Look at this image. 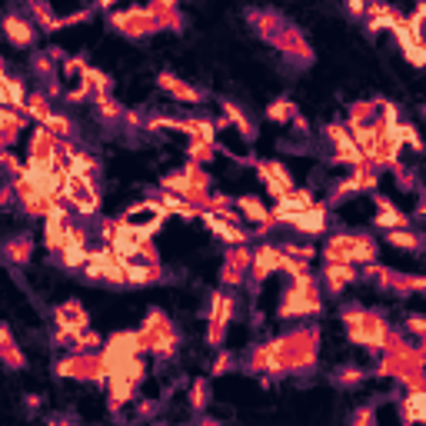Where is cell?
Here are the masks:
<instances>
[{
  "mask_svg": "<svg viewBox=\"0 0 426 426\" xmlns=\"http://www.w3.org/2000/svg\"><path fill=\"white\" fill-rule=\"evenodd\" d=\"M323 310V300H320V286L313 280V274L296 276L293 284L284 290V300H280V317H313Z\"/></svg>",
  "mask_w": 426,
  "mask_h": 426,
  "instance_id": "6da1fadb",
  "label": "cell"
},
{
  "mask_svg": "<svg viewBox=\"0 0 426 426\" xmlns=\"http://www.w3.org/2000/svg\"><path fill=\"white\" fill-rule=\"evenodd\" d=\"M110 27L117 33H123V37H130V40H143V37L157 33V21H153L150 7H130V11L113 13Z\"/></svg>",
  "mask_w": 426,
  "mask_h": 426,
  "instance_id": "7a4b0ae2",
  "label": "cell"
},
{
  "mask_svg": "<svg viewBox=\"0 0 426 426\" xmlns=\"http://www.w3.org/2000/svg\"><path fill=\"white\" fill-rule=\"evenodd\" d=\"M233 310H237V300L227 290H217L213 300H210V330H207V343L210 347H220L223 343V333H227V323L233 320Z\"/></svg>",
  "mask_w": 426,
  "mask_h": 426,
  "instance_id": "3957f363",
  "label": "cell"
},
{
  "mask_svg": "<svg viewBox=\"0 0 426 426\" xmlns=\"http://www.w3.org/2000/svg\"><path fill=\"white\" fill-rule=\"evenodd\" d=\"M270 44H274L276 50H284L286 60H293L296 67H310V64H313V50H310V44L303 40V33L296 30V27H290V23H284V30L276 33Z\"/></svg>",
  "mask_w": 426,
  "mask_h": 426,
  "instance_id": "277c9868",
  "label": "cell"
},
{
  "mask_svg": "<svg viewBox=\"0 0 426 426\" xmlns=\"http://www.w3.org/2000/svg\"><path fill=\"white\" fill-rule=\"evenodd\" d=\"M247 270H250V250L237 243L233 250L227 253V260H223V270H220V284L223 286H240L247 280Z\"/></svg>",
  "mask_w": 426,
  "mask_h": 426,
  "instance_id": "5b68a950",
  "label": "cell"
},
{
  "mask_svg": "<svg viewBox=\"0 0 426 426\" xmlns=\"http://www.w3.org/2000/svg\"><path fill=\"white\" fill-rule=\"evenodd\" d=\"M276 270H280V247H257V250L250 253V280L253 284H263L267 276H274Z\"/></svg>",
  "mask_w": 426,
  "mask_h": 426,
  "instance_id": "8992f818",
  "label": "cell"
},
{
  "mask_svg": "<svg viewBox=\"0 0 426 426\" xmlns=\"http://www.w3.org/2000/svg\"><path fill=\"white\" fill-rule=\"evenodd\" d=\"M290 227L296 233H303V237H320L323 230H327V203H310L306 210H300L293 220H290Z\"/></svg>",
  "mask_w": 426,
  "mask_h": 426,
  "instance_id": "52a82bcc",
  "label": "cell"
},
{
  "mask_svg": "<svg viewBox=\"0 0 426 426\" xmlns=\"http://www.w3.org/2000/svg\"><path fill=\"white\" fill-rule=\"evenodd\" d=\"M157 84H160L174 100H180V103H203V90L190 87L186 80H180V77L170 74V70H160V74H157Z\"/></svg>",
  "mask_w": 426,
  "mask_h": 426,
  "instance_id": "ba28073f",
  "label": "cell"
},
{
  "mask_svg": "<svg viewBox=\"0 0 426 426\" xmlns=\"http://www.w3.org/2000/svg\"><path fill=\"white\" fill-rule=\"evenodd\" d=\"M54 327L57 330H70V333H80V330H87V310L77 303V300H67V303L54 306Z\"/></svg>",
  "mask_w": 426,
  "mask_h": 426,
  "instance_id": "9c48e42d",
  "label": "cell"
},
{
  "mask_svg": "<svg viewBox=\"0 0 426 426\" xmlns=\"http://www.w3.org/2000/svg\"><path fill=\"white\" fill-rule=\"evenodd\" d=\"M123 274H127V284H137V286H147V284H157V280H167L164 267L160 263H150V260H123Z\"/></svg>",
  "mask_w": 426,
  "mask_h": 426,
  "instance_id": "30bf717a",
  "label": "cell"
},
{
  "mask_svg": "<svg viewBox=\"0 0 426 426\" xmlns=\"http://www.w3.org/2000/svg\"><path fill=\"white\" fill-rule=\"evenodd\" d=\"M233 207H237V213H240V217L253 220L260 233H267V230H274V227H276L274 213H270V210L263 207V203H260L257 197H240V200H233Z\"/></svg>",
  "mask_w": 426,
  "mask_h": 426,
  "instance_id": "8fae6325",
  "label": "cell"
},
{
  "mask_svg": "<svg viewBox=\"0 0 426 426\" xmlns=\"http://www.w3.org/2000/svg\"><path fill=\"white\" fill-rule=\"evenodd\" d=\"M357 267L353 263H343V260H327V267H323V284H327L330 293H340L347 284H353L357 280Z\"/></svg>",
  "mask_w": 426,
  "mask_h": 426,
  "instance_id": "7c38bea8",
  "label": "cell"
},
{
  "mask_svg": "<svg viewBox=\"0 0 426 426\" xmlns=\"http://www.w3.org/2000/svg\"><path fill=\"white\" fill-rule=\"evenodd\" d=\"M4 33L13 47H30L33 44V21L23 13H7L4 17Z\"/></svg>",
  "mask_w": 426,
  "mask_h": 426,
  "instance_id": "4fadbf2b",
  "label": "cell"
},
{
  "mask_svg": "<svg viewBox=\"0 0 426 426\" xmlns=\"http://www.w3.org/2000/svg\"><path fill=\"white\" fill-rule=\"evenodd\" d=\"M27 11H30L27 17L33 21V27H40V30H47V33L64 30V17H57L47 0H27Z\"/></svg>",
  "mask_w": 426,
  "mask_h": 426,
  "instance_id": "5bb4252c",
  "label": "cell"
},
{
  "mask_svg": "<svg viewBox=\"0 0 426 426\" xmlns=\"http://www.w3.org/2000/svg\"><path fill=\"white\" fill-rule=\"evenodd\" d=\"M220 107H223V117H227V120L233 123L237 130H240V137H243V140H247V143H253V140H257V127H253V123H250V117H247V113H243V110L237 107L233 100H223Z\"/></svg>",
  "mask_w": 426,
  "mask_h": 426,
  "instance_id": "9a60e30c",
  "label": "cell"
},
{
  "mask_svg": "<svg viewBox=\"0 0 426 426\" xmlns=\"http://www.w3.org/2000/svg\"><path fill=\"white\" fill-rule=\"evenodd\" d=\"M250 21L257 23V33H260L263 40H274L276 33L284 30V17L276 11H250Z\"/></svg>",
  "mask_w": 426,
  "mask_h": 426,
  "instance_id": "2e32d148",
  "label": "cell"
},
{
  "mask_svg": "<svg viewBox=\"0 0 426 426\" xmlns=\"http://www.w3.org/2000/svg\"><path fill=\"white\" fill-rule=\"evenodd\" d=\"M30 253H33L30 237H13V240H7L0 247V257L7 263H13V267H23V263L30 260Z\"/></svg>",
  "mask_w": 426,
  "mask_h": 426,
  "instance_id": "e0dca14e",
  "label": "cell"
},
{
  "mask_svg": "<svg viewBox=\"0 0 426 426\" xmlns=\"http://www.w3.org/2000/svg\"><path fill=\"white\" fill-rule=\"evenodd\" d=\"M376 207H380V213H376V227L396 230V227H406V223H410V217H406V213H400V210H396L386 197H376Z\"/></svg>",
  "mask_w": 426,
  "mask_h": 426,
  "instance_id": "ac0fdd59",
  "label": "cell"
},
{
  "mask_svg": "<svg viewBox=\"0 0 426 426\" xmlns=\"http://www.w3.org/2000/svg\"><path fill=\"white\" fill-rule=\"evenodd\" d=\"M0 360L7 363L11 370H21L23 363V353L17 350V343H13V337H11V327H0Z\"/></svg>",
  "mask_w": 426,
  "mask_h": 426,
  "instance_id": "d6986e66",
  "label": "cell"
},
{
  "mask_svg": "<svg viewBox=\"0 0 426 426\" xmlns=\"http://www.w3.org/2000/svg\"><path fill=\"white\" fill-rule=\"evenodd\" d=\"M180 130L190 137V140H197V143H213V137H217V127L210 120H200V117H190V120H180Z\"/></svg>",
  "mask_w": 426,
  "mask_h": 426,
  "instance_id": "ffe728a7",
  "label": "cell"
},
{
  "mask_svg": "<svg viewBox=\"0 0 426 426\" xmlns=\"http://www.w3.org/2000/svg\"><path fill=\"white\" fill-rule=\"evenodd\" d=\"M376 260V243L366 233H353L350 243V263H373Z\"/></svg>",
  "mask_w": 426,
  "mask_h": 426,
  "instance_id": "44dd1931",
  "label": "cell"
},
{
  "mask_svg": "<svg viewBox=\"0 0 426 426\" xmlns=\"http://www.w3.org/2000/svg\"><path fill=\"white\" fill-rule=\"evenodd\" d=\"M90 100H94V107H97V117L107 123H117L123 117V107L117 103V100L110 97V94H90Z\"/></svg>",
  "mask_w": 426,
  "mask_h": 426,
  "instance_id": "7402d4cb",
  "label": "cell"
},
{
  "mask_svg": "<svg viewBox=\"0 0 426 426\" xmlns=\"http://www.w3.org/2000/svg\"><path fill=\"white\" fill-rule=\"evenodd\" d=\"M57 147H60V137H54V133L40 123V127L33 130V137H30V153H37V157H50Z\"/></svg>",
  "mask_w": 426,
  "mask_h": 426,
  "instance_id": "603a6c76",
  "label": "cell"
},
{
  "mask_svg": "<svg viewBox=\"0 0 426 426\" xmlns=\"http://www.w3.org/2000/svg\"><path fill=\"white\" fill-rule=\"evenodd\" d=\"M386 240L393 243V247H400V250H413V253L423 250V237L413 233V230H406V227L390 230V233H386Z\"/></svg>",
  "mask_w": 426,
  "mask_h": 426,
  "instance_id": "cb8c5ba5",
  "label": "cell"
},
{
  "mask_svg": "<svg viewBox=\"0 0 426 426\" xmlns=\"http://www.w3.org/2000/svg\"><path fill=\"white\" fill-rule=\"evenodd\" d=\"M60 267L64 270H77V267H84V260H87V247H80V243H74V240H67L64 247H60Z\"/></svg>",
  "mask_w": 426,
  "mask_h": 426,
  "instance_id": "d4e9b609",
  "label": "cell"
},
{
  "mask_svg": "<svg viewBox=\"0 0 426 426\" xmlns=\"http://www.w3.org/2000/svg\"><path fill=\"white\" fill-rule=\"evenodd\" d=\"M54 113V103L47 94H30L27 97V117H33L37 123H47V117Z\"/></svg>",
  "mask_w": 426,
  "mask_h": 426,
  "instance_id": "484cf974",
  "label": "cell"
},
{
  "mask_svg": "<svg viewBox=\"0 0 426 426\" xmlns=\"http://www.w3.org/2000/svg\"><path fill=\"white\" fill-rule=\"evenodd\" d=\"M293 117H296V103L286 97L274 100V103L267 107V120H274V123H290Z\"/></svg>",
  "mask_w": 426,
  "mask_h": 426,
  "instance_id": "4316f807",
  "label": "cell"
},
{
  "mask_svg": "<svg viewBox=\"0 0 426 426\" xmlns=\"http://www.w3.org/2000/svg\"><path fill=\"white\" fill-rule=\"evenodd\" d=\"M80 84H87L94 94H110V77L103 70H94V67H84L80 70Z\"/></svg>",
  "mask_w": 426,
  "mask_h": 426,
  "instance_id": "83f0119b",
  "label": "cell"
},
{
  "mask_svg": "<svg viewBox=\"0 0 426 426\" xmlns=\"http://www.w3.org/2000/svg\"><path fill=\"white\" fill-rule=\"evenodd\" d=\"M44 127L54 133V137H60V140H70V137H74V120H70V117H64V113H57V110L47 117Z\"/></svg>",
  "mask_w": 426,
  "mask_h": 426,
  "instance_id": "f1b7e54d",
  "label": "cell"
},
{
  "mask_svg": "<svg viewBox=\"0 0 426 426\" xmlns=\"http://www.w3.org/2000/svg\"><path fill=\"white\" fill-rule=\"evenodd\" d=\"M67 174H80V176H94L97 174V160L90 153H74L70 164H67Z\"/></svg>",
  "mask_w": 426,
  "mask_h": 426,
  "instance_id": "f546056e",
  "label": "cell"
},
{
  "mask_svg": "<svg viewBox=\"0 0 426 426\" xmlns=\"http://www.w3.org/2000/svg\"><path fill=\"white\" fill-rule=\"evenodd\" d=\"M403 420L406 423L423 420V390H410V396L403 400Z\"/></svg>",
  "mask_w": 426,
  "mask_h": 426,
  "instance_id": "4dcf8cb0",
  "label": "cell"
},
{
  "mask_svg": "<svg viewBox=\"0 0 426 426\" xmlns=\"http://www.w3.org/2000/svg\"><path fill=\"white\" fill-rule=\"evenodd\" d=\"M376 117V103L373 100H360V103H353L350 113H347V123H370Z\"/></svg>",
  "mask_w": 426,
  "mask_h": 426,
  "instance_id": "1f68e13d",
  "label": "cell"
},
{
  "mask_svg": "<svg viewBox=\"0 0 426 426\" xmlns=\"http://www.w3.org/2000/svg\"><path fill=\"white\" fill-rule=\"evenodd\" d=\"M396 290L400 296H406V293H420L426 286V280L423 276H403V274H393V284H390Z\"/></svg>",
  "mask_w": 426,
  "mask_h": 426,
  "instance_id": "d6a6232c",
  "label": "cell"
},
{
  "mask_svg": "<svg viewBox=\"0 0 426 426\" xmlns=\"http://www.w3.org/2000/svg\"><path fill=\"white\" fill-rule=\"evenodd\" d=\"M54 60H57V57L50 54V50L33 54V74L40 77V80H50V77H54Z\"/></svg>",
  "mask_w": 426,
  "mask_h": 426,
  "instance_id": "836d02e7",
  "label": "cell"
},
{
  "mask_svg": "<svg viewBox=\"0 0 426 426\" xmlns=\"http://www.w3.org/2000/svg\"><path fill=\"white\" fill-rule=\"evenodd\" d=\"M333 380L340 383V386H357V383H363L366 380V373L363 370H357V366H340L337 370V376Z\"/></svg>",
  "mask_w": 426,
  "mask_h": 426,
  "instance_id": "e575fe53",
  "label": "cell"
},
{
  "mask_svg": "<svg viewBox=\"0 0 426 426\" xmlns=\"http://www.w3.org/2000/svg\"><path fill=\"white\" fill-rule=\"evenodd\" d=\"M213 143H197V140H190V160L194 164H207V157H213Z\"/></svg>",
  "mask_w": 426,
  "mask_h": 426,
  "instance_id": "d590c367",
  "label": "cell"
},
{
  "mask_svg": "<svg viewBox=\"0 0 426 426\" xmlns=\"http://www.w3.org/2000/svg\"><path fill=\"white\" fill-rule=\"evenodd\" d=\"M406 330H410L413 337L423 340L426 337V317L423 313H410V317H406Z\"/></svg>",
  "mask_w": 426,
  "mask_h": 426,
  "instance_id": "8d00e7d4",
  "label": "cell"
},
{
  "mask_svg": "<svg viewBox=\"0 0 426 426\" xmlns=\"http://www.w3.org/2000/svg\"><path fill=\"white\" fill-rule=\"evenodd\" d=\"M284 253H290V257H296V260H310L313 257V247H303V243H286V247H280Z\"/></svg>",
  "mask_w": 426,
  "mask_h": 426,
  "instance_id": "74e56055",
  "label": "cell"
},
{
  "mask_svg": "<svg viewBox=\"0 0 426 426\" xmlns=\"http://www.w3.org/2000/svg\"><path fill=\"white\" fill-rule=\"evenodd\" d=\"M190 403H194V410H203V406H207V383H203V380L194 383V393H190Z\"/></svg>",
  "mask_w": 426,
  "mask_h": 426,
  "instance_id": "f35d334b",
  "label": "cell"
},
{
  "mask_svg": "<svg viewBox=\"0 0 426 426\" xmlns=\"http://www.w3.org/2000/svg\"><path fill=\"white\" fill-rule=\"evenodd\" d=\"M90 94H94V90H90L87 84H77V87L67 94V103H84V100H90Z\"/></svg>",
  "mask_w": 426,
  "mask_h": 426,
  "instance_id": "ab89813d",
  "label": "cell"
},
{
  "mask_svg": "<svg viewBox=\"0 0 426 426\" xmlns=\"http://www.w3.org/2000/svg\"><path fill=\"white\" fill-rule=\"evenodd\" d=\"M120 120H127L130 130H143V113H140V110H123Z\"/></svg>",
  "mask_w": 426,
  "mask_h": 426,
  "instance_id": "60d3db41",
  "label": "cell"
},
{
  "mask_svg": "<svg viewBox=\"0 0 426 426\" xmlns=\"http://www.w3.org/2000/svg\"><path fill=\"white\" fill-rule=\"evenodd\" d=\"M370 420H376V410H373V406H363V410L353 413V426H363V423H370Z\"/></svg>",
  "mask_w": 426,
  "mask_h": 426,
  "instance_id": "b9f144b4",
  "label": "cell"
},
{
  "mask_svg": "<svg viewBox=\"0 0 426 426\" xmlns=\"http://www.w3.org/2000/svg\"><path fill=\"white\" fill-rule=\"evenodd\" d=\"M230 366H233V357H230V353H223V350H220L217 363H213V376H220V373H227Z\"/></svg>",
  "mask_w": 426,
  "mask_h": 426,
  "instance_id": "7bdbcfd3",
  "label": "cell"
},
{
  "mask_svg": "<svg viewBox=\"0 0 426 426\" xmlns=\"http://www.w3.org/2000/svg\"><path fill=\"white\" fill-rule=\"evenodd\" d=\"M84 67H87V60H84V57H70V60H67V74H80V70H84Z\"/></svg>",
  "mask_w": 426,
  "mask_h": 426,
  "instance_id": "ee69618b",
  "label": "cell"
},
{
  "mask_svg": "<svg viewBox=\"0 0 426 426\" xmlns=\"http://www.w3.org/2000/svg\"><path fill=\"white\" fill-rule=\"evenodd\" d=\"M176 4H180V0H153V4H147V7H150V11H174Z\"/></svg>",
  "mask_w": 426,
  "mask_h": 426,
  "instance_id": "f6af8a7d",
  "label": "cell"
},
{
  "mask_svg": "<svg viewBox=\"0 0 426 426\" xmlns=\"http://www.w3.org/2000/svg\"><path fill=\"white\" fill-rule=\"evenodd\" d=\"M80 21H90V11H77V13H70V17H64V27H70V23H80Z\"/></svg>",
  "mask_w": 426,
  "mask_h": 426,
  "instance_id": "bcb514c9",
  "label": "cell"
},
{
  "mask_svg": "<svg viewBox=\"0 0 426 426\" xmlns=\"http://www.w3.org/2000/svg\"><path fill=\"white\" fill-rule=\"evenodd\" d=\"M347 7H350L353 17H363V11H366V0H347Z\"/></svg>",
  "mask_w": 426,
  "mask_h": 426,
  "instance_id": "7dc6e473",
  "label": "cell"
},
{
  "mask_svg": "<svg viewBox=\"0 0 426 426\" xmlns=\"http://www.w3.org/2000/svg\"><path fill=\"white\" fill-rule=\"evenodd\" d=\"M13 197H17V194H13V184H7L4 190H0V207H7Z\"/></svg>",
  "mask_w": 426,
  "mask_h": 426,
  "instance_id": "c3c4849f",
  "label": "cell"
}]
</instances>
